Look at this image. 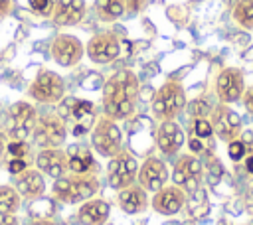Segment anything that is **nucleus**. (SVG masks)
Masks as SVG:
<instances>
[{"instance_id":"obj_14","label":"nucleus","mask_w":253,"mask_h":225,"mask_svg":"<svg viewBox=\"0 0 253 225\" xmlns=\"http://www.w3.org/2000/svg\"><path fill=\"white\" fill-rule=\"evenodd\" d=\"M136 180L138 184L146 189V191H158L160 188L166 186L168 182V170H166V164L160 160V158H146L142 162V166L138 168V174H136Z\"/></svg>"},{"instance_id":"obj_22","label":"nucleus","mask_w":253,"mask_h":225,"mask_svg":"<svg viewBox=\"0 0 253 225\" xmlns=\"http://www.w3.org/2000/svg\"><path fill=\"white\" fill-rule=\"evenodd\" d=\"M117 203L119 207L128 213V215H134V213H140L146 209L148 205V195H146V189L138 184V186H128L125 189H119V195H117Z\"/></svg>"},{"instance_id":"obj_7","label":"nucleus","mask_w":253,"mask_h":225,"mask_svg":"<svg viewBox=\"0 0 253 225\" xmlns=\"http://www.w3.org/2000/svg\"><path fill=\"white\" fill-rule=\"evenodd\" d=\"M172 182L186 193H196L202 182V162L194 154H182L174 164Z\"/></svg>"},{"instance_id":"obj_27","label":"nucleus","mask_w":253,"mask_h":225,"mask_svg":"<svg viewBox=\"0 0 253 225\" xmlns=\"http://www.w3.org/2000/svg\"><path fill=\"white\" fill-rule=\"evenodd\" d=\"M192 130H194V134H196L198 138H208V136H211V132H213L211 122H210L206 116L194 118V120H192Z\"/></svg>"},{"instance_id":"obj_31","label":"nucleus","mask_w":253,"mask_h":225,"mask_svg":"<svg viewBox=\"0 0 253 225\" xmlns=\"http://www.w3.org/2000/svg\"><path fill=\"white\" fill-rule=\"evenodd\" d=\"M105 83H103V79H101V75H97V73H91L89 77H85L83 79V83H81V87L83 89H87V91H95V89H101Z\"/></svg>"},{"instance_id":"obj_37","label":"nucleus","mask_w":253,"mask_h":225,"mask_svg":"<svg viewBox=\"0 0 253 225\" xmlns=\"http://www.w3.org/2000/svg\"><path fill=\"white\" fill-rule=\"evenodd\" d=\"M12 10V0H0V18L8 16Z\"/></svg>"},{"instance_id":"obj_15","label":"nucleus","mask_w":253,"mask_h":225,"mask_svg":"<svg viewBox=\"0 0 253 225\" xmlns=\"http://www.w3.org/2000/svg\"><path fill=\"white\" fill-rule=\"evenodd\" d=\"M152 209L160 215H176L186 205V191L178 186H164L154 191Z\"/></svg>"},{"instance_id":"obj_21","label":"nucleus","mask_w":253,"mask_h":225,"mask_svg":"<svg viewBox=\"0 0 253 225\" xmlns=\"http://www.w3.org/2000/svg\"><path fill=\"white\" fill-rule=\"evenodd\" d=\"M14 188L18 189V193L22 197H28V199H38L43 189H45V180L42 176L40 170H24L22 174L16 176L14 180Z\"/></svg>"},{"instance_id":"obj_20","label":"nucleus","mask_w":253,"mask_h":225,"mask_svg":"<svg viewBox=\"0 0 253 225\" xmlns=\"http://www.w3.org/2000/svg\"><path fill=\"white\" fill-rule=\"evenodd\" d=\"M65 156H67V170L71 174H77V176H85V174H93L97 170V164L93 160V154L87 146H69L65 150Z\"/></svg>"},{"instance_id":"obj_8","label":"nucleus","mask_w":253,"mask_h":225,"mask_svg":"<svg viewBox=\"0 0 253 225\" xmlns=\"http://www.w3.org/2000/svg\"><path fill=\"white\" fill-rule=\"evenodd\" d=\"M245 91V77L239 67H225L215 77V95L219 103L233 105L241 101V95Z\"/></svg>"},{"instance_id":"obj_36","label":"nucleus","mask_w":253,"mask_h":225,"mask_svg":"<svg viewBox=\"0 0 253 225\" xmlns=\"http://www.w3.org/2000/svg\"><path fill=\"white\" fill-rule=\"evenodd\" d=\"M190 150H192L194 154H200V152L204 150V146H202V142H200V138H198V136L190 138Z\"/></svg>"},{"instance_id":"obj_34","label":"nucleus","mask_w":253,"mask_h":225,"mask_svg":"<svg viewBox=\"0 0 253 225\" xmlns=\"http://www.w3.org/2000/svg\"><path fill=\"white\" fill-rule=\"evenodd\" d=\"M241 101H243L245 111L253 116V85H251V87H245V91H243V95H241Z\"/></svg>"},{"instance_id":"obj_2","label":"nucleus","mask_w":253,"mask_h":225,"mask_svg":"<svg viewBox=\"0 0 253 225\" xmlns=\"http://www.w3.org/2000/svg\"><path fill=\"white\" fill-rule=\"evenodd\" d=\"M99 191V180L93 174H85V176H61L53 182L51 186V193L57 201L61 203H83L91 197H95V193Z\"/></svg>"},{"instance_id":"obj_38","label":"nucleus","mask_w":253,"mask_h":225,"mask_svg":"<svg viewBox=\"0 0 253 225\" xmlns=\"http://www.w3.org/2000/svg\"><path fill=\"white\" fill-rule=\"evenodd\" d=\"M6 148H8V140H6V134L0 130V158H2V154L6 152Z\"/></svg>"},{"instance_id":"obj_25","label":"nucleus","mask_w":253,"mask_h":225,"mask_svg":"<svg viewBox=\"0 0 253 225\" xmlns=\"http://www.w3.org/2000/svg\"><path fill=\"white\" fill-rule=\"evenodd\" d=\"M22 205V195L14 186H0V213H16Z\"/></svg>"},{"instance_id":"obj_3","label":"nucleus","mask_w":253,"mask_h":225,"mask_svg":"<svg viewBox=\"0 0 253 225\" xmlns=\"http://www.w3.org/2000/svg\"><path fill=\"white\" fill-rule=\"evenodd\" d=\"M186 107V91L178 81H166L152 97V114L154 118L174 120Z\"/></svg>"},{"instance_id":"obj_23","label":"nucleus","mask_w":253,"mask_h":225,"mask_svg":"<svg viewBox=\"0 0 253 225\" xmlns=\"http://www.w3.org/2000/svg\"><path fill=\"white\" fill-rule=\"evenodd\" d=\"M109 211H111V207L105 199L91 197L81 203V207L77 211V219L81 225H103L109 219Z\"/></svg>"},{"instance_id":"obj_9","label":"nucleus","mask_w":253,"mask_h":225,"mask_svg":"<svg viewBox=\"0 0 253 225\" xmlns=\"http://www.w3.org/2000/svg\"><path fill=\"white\" fill-rule=\"evenodd\" d=\"M30 95L47 105H57L65 95V83L55 71H42L30 85Z\"/></svg>"},{"instance_id":"obj_10","label":"nucleus","mask_w":253,"mask_h":225,"mask_svg":"<svg viewBox=\"0 0 253 225\" xmlns=\"http://www.w3.org/2000/svg\"><path fill=\"white\" fill-rule=\"evenodd\" d=\"M65 122L57 114H42L34 128V142L42 148L61 146L65 140Z\"/></svg>"},{"instance_id":"obj_18","label":"nucleus","mask_w":253,"mask_h":225,"mask_svg":"<svg viewBox=\"0 0 253 225\" xmlns=\"http://www.w3.org/2000/svg\"><path fill=\"white\" fill-rule=\"evenodd\" d=\"M36 166L47 178L57 180L67 172V156L59 148H42L36 158Z\"/></svg>"},{"instance_id":"obj_16","label":"nucleus","mask_w":253,"mask_h":225,"mask_svg":"<svg viewBox=\"0 0 253 225\" xmlns=\"http://www.w3.org/2000/svg\"><path fill=\"white\" fill-rule=\"evenodd\" d=\"M87 14L85 0H55L51 10V22L55 26H77Z\"/></svg>"},{"instance_id":"obj_6","label":"nucleus","mask_w":253,"mask_h":225,"mask_svg":"<svg viewBox=\"0 0 253 225\" xmlns=\"http://www.w3.org/2000/svg\"><path fill=\"white\" fill-rule=\"evenodd\" d=\"M211 128L213 132L217 134L219 140L223 142H231V140H237L241 136V130H243V122H241V116L229 107V105H223L219 103L217 107L211 109Z\"/></svg>"},{"instance_id":"obj_32","label":"nucleus","mask_w":253,"mask_h":225,"mask_svg":"<svg viewBox=\"0 0 253 225\" xmlns=\"http://www.w3.org/2000/svg\"><path fill=\"white\" fill-rule=\"evenodd\" d=\"M24 170H28V162H26L24 158H12V160L8 162V172H10L12 176L22 174Z\"/></svg>"},{"instance_id":"obj_40","label":"nucleus","mask_w":253,"mask_h":225,"mask_svg":"<svg viewBox=\"0 0 253 225\" xmlns=\"http://www.w3.org/2000/svg\"><path fill=\"white\" fill-rule=\"evenodd\" d=\"M245 168H247L249 174H253V156H247V160H245Z\"/></svg>"},{"instance_id":"obj_29","label":"nucleus","mask_w":253,"mask_h":225,"mask_svg":"<svg viewBox=\"0 0 253 225\" xmlns=\"http://www.w3.org/2000/svg\"><path fill=\"white\" fill-rule=\"evenodd\" d=\"M6 150L12 154V158H24V156L30 152L26 140H16V138H12V140L8 142V148H6Z\"/></svg>"},{"instance_id":"obj_12","label":"nucleus","mask_w":253,"mask_h":225,"mask_svg":"<svg viewBox=\"0 0 253 225\" xmlns=\"http://www.w3.org/2000/svg\"><path fill=\"white\" fill-rule=\"evenodd\" d=\"M49 51H51V57L57 65L73 67L81 61V57L85 53V47H83L79 38H75L71 34H61V36L53 38V41L49 45Z\"/></svg>"},{"instance_id":"obj_11","label":"nucleus","mask_w":253,"mask_h":225,"mask_svg":"<svg viewBox=\"0 0 253 225\" xmlns=\"http://www.w3.org/2000/svg\"><path fill=\"white\" fill-rule=\"evenodd\" d=\"M85 53L93 63L105 65L121 55V41L113 32H99L87 41Z\"/></svg>"},{"instance_id":"obj_30","label":"nucleus","mask_w":253,"mask_h":225,"mask_svg":"<svg viewBox=\"0 0 253 225\" xmlns=\"http://www.w3.org/2000/svg\"><path fill=\"white\" fill-rule=\"evenodd\" d=\"M227 154H229V158L231 160H241L243 156H245V142H241V140H231V142H227Z\"/></svg>"},{"instance_id":"obj_39","label":"nucleus","mask_w":253,"mask_h":225,"mask_svg":"<svg viewBox=\"0 0 253 225\" xmlns=\"http://www.w3.org/2000/svg\"><path fill=\"white\" fill-rule=\"evenodd\" d=\"M30 225H53V221L47 219V217H40V219H34Z\"/></svg>"},{"instance_id":"obj_13","label":"nucleus","mask_w":253,"mask_h":225,"mask_svg":"<svg viewBox=\"0 0 253 225\" xmlns=\"http://www.w3.org/2000/svg\"><path fill=\"white\" fill-rule=\"evenodd\" d=\"M36 122H38V112L30 103L20 101V103L12 105V109H10V132H12V138L26 140L28 136L34 134Z\"/></svg>"},{"instance_id":"obj_5","label":"nucleus","mask_w":253,"mask_h":225,"mask_svg":"<svg viewBox=\"0 0 253 225\" xmlns=\"http://www.w3.org/2000/svg\"><path fill=\"white\" fill-rule=\"evenodd\" d=\"M136 174H138V162L128 152L121 150L119 154L109 158L107 180H109V186L113 189L119 191V189H125L128 186H132L134 180H136Z\"/></svg>"},{"instance_id":"obj_17","label":"nucleus","mask_w":253,"mask_h":225,"mask_svg":"<svg viewBox=\"0 0 253 225\" xmlns=\"http://www.w3.org/2000/svg\"><path fill=\"white\" fill-rule=\"evenodd\" d=\"M156 144L164 156H174L184 144V130L176 120H162L156 130Z\"/></svg>"},{"instance_id":"obj_4","label":"nucleus","mask_w":253,"mask_h":225,"mask_svg":"<svg viewBox=\"0 0 253 225\" xmlns=\"http://www.w3.org/2000/svg\"><path fill=\"white\" fill-rule=\"evenodd\" d=\"M123 132L117 126L115 120L103 116L95 122V126L91 128V146L97 154L105 156V158H113L115 154H119L123 150Z\"/></svg>"},{"instance_id":"obj_28","label":"nucleus","mask_w":253,"mask_h":225,"mask_svg":"<svg viewBox=\"0 0 253 225\" xmlns=\"http://www.w3.org/2000/svg\"><path fill=\"white\" fill-rule=\"evenodd\" d=\"M53 2L55 0H28V6L34 14L38 16H51L53 10Z\"/></svg>"},{"instance_id":"obj_1","label":"nucleus","mask_w":253,"mask_h":225,"mask_svg":"<svg viewBox=\"0 0 253 225\" xmlns=\"http://www.w3.org/2000/svg\"><path fill=\"white\" fill-rule=\"evenodd\" d=\"M138 77L130 69H121L103 85V111L111 120H125L134 114L138 97Z\"/></svg>"},{"instance_id":"obj_35","label":"nucleus","mask_w":253,"mask_h":225,"mask_svg":"<svg viewBox=\"0 0 253 225\" xmlns=\"http://www.w3.org/2000/svg\"><path fill=\"white\" fill-rule=\"evenodd\" d=\"M0 225H18L16 213H0Z\"/></svg>"},{"instance_id":"obj_33","label":"nucleus","mask_w":253,"mask_h":225,"mask_svg":"<svg viewBox=\"0 0 253 225\" xmlns=\"http://www.w3.org/2000/svg\"><path fill=\"white\" fill-rule=\"evenodd\" d=\"M210 112L211 111H210V107H208V103L204 99H198V101L192 103V114H194V118H200V116L210 114Z\"/></svg>"},{"instance_id":"obj_24","label":"nucleus","mask_w":253,"mask_h":225,"mask_svg":"<svg viewBox=\"0 0 253 225\" xmlns=\"http://www.w3.org/2000/svg\"><path fill=\"white\" fill-rule=\"evenodd\" d=\"M95 112V105L91 101H85V99H73V105H71V111L69 114L77 120V124H83L87 128H91V120H93V114Z\"/></svg>"},{"instance_id":"obj_19","label":"nucleus","mask_w":253,"mask_h":225,"mask_svg":"<svg viewBox=\"0 0 253 225\" xmlns=\"http://www.w3.org/2000/svg\"><path fill=\"white\" fill-rule=\"evenodd\" d=\"M140 0H95V14L101 22H115L128 10H138Z\"/></svg>"},{"instance_id":"obj_26","label":"nucleus","mask_w":253,"mask_h":225,"mask_svg":"<svg viewBox=\"0 0 253 225\" xmlns=\"http://www.w3.org/2000/svg\"><path fill=\"white\" fill-rule=\"evenodd\" d=\"M231 14L241 28L253 30V0H237Z\"/></svg>"}]
</instances>
